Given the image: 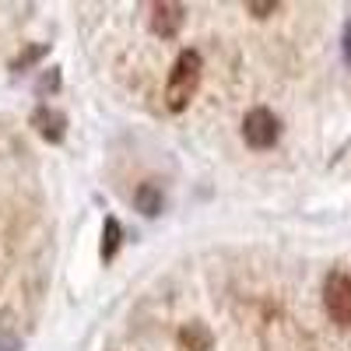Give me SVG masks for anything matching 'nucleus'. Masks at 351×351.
<instances>
[{"instance_id": "obj_1", "label": "nucleus", "mask_w": 351, "mask_h": 351, "mask_svg": "<svg viewBox=\"0 0 351 351\" xmlns=\"http://www.w3.org/2000/svg\"><path fill=\"white\" fill-rule=\"evenodd\" d=\"M200 53L197 49H183L172 64V74H169V84H165V106L172 112H183L190 106V99L197 95V84H200Z\"/></svg>"}, {"instance_id": "obj_2", "label": "nucleus", "mask_w": 351, "mask_h": 351, "mask_svg": "<svg viewBox=\"0 0 351 351\" xmlns=\"http://www.w3.org/2000/svg\"><path fill=\"white\" fill-rule=\"evenodd\" d=\"M324 306L330 313L334 324L351 327V274L344 271H330L324 281Z\"/></svg>"}, {"instance_id": "obj_3", "label": "nucleus", "mask_w": 351, "mask_h": 351, "mask_svg": "<svg viewBox=\"0 0 351 351\" xmlns=\"http://www.w3.org/2000/svg\"><path fill=\"white\" fill-rule=\"evenodd\" d=\"M243 137L250 148L263 152V148H274L278 137H281V123H278V116L271 109H250L246 112V120H243Z\"/></svg>"}, {"instance_id": "obj_4", "label": "nucleus", "mask_w": 351, "mask_h": 351, "mask_svg": "<svg viewBox=\"0 0 351 351\" xmlns=\"http://www.w3.org/2000/svg\"><path fill=\"white\" fill-rule=\"evenodd\" d=\"M183 14H186V8H183V4H172V0H165V4H155V8H152V28H155V36L172 39V36L183 28Z\"/></svg>"}, {"instance_id": "obj_5", "label": "nucleus", "mask_w": 351, "mask_h": 351, "mask_svg": "<svg viewBox=\"0 0 351 351\" xmlns=\"http://www.w3.org/2000/svg\"><path fill=\"white\" fill-rule=\"evenodd\" d=\"M32 123L39 127V134H43L46 141H60V137H64V127H67L64 112H56V109H49V106H39V109H36Z\"/></svg>"}, {"instance_id": "obj_6", "label": "nucleus", "mask_w": 351, "mask_h": 351, "mask_svg": "<svg viewBox=\"0 0 351 351\" xmlns=\"http://www.w3.org/2000/svg\"><path fill=\"white\" fill-rule=\"evenodd\" d=\"M134 204L144 211V215H158L162 211V190L155 183H144L137 193H134Z\"/></svg>"}, {"instance_id": "obj_7", "label": "nucleus", "mask_w": 351, "mask_h": 351, "mask_svg": "<svg viewBox=\"0 0 351 351\" xmlns=\"http://www.w3.org/2000/svg\"><path fill=\"white\" fill-rule=\"evenodd\" d=\"M120 239H123L120 221H116V218H106V225H102V256H106V260L116 256V250H120Z\"/></svg>"}, {"instance_id": "obj_8", "label": "nucleus", "mask_w": 351, "mask_h": 351, "mask_svg": "<svg viewBox=\"0 0 351 351\" xmlns=\"http://www.w3.org/2000/svg\"><path fill=\"white\" fill-rule=\"evenodd\" d=\"M344 56H348V64H351V25L344 28Z\"/></svg>"}, {"instance_id": "obj_9", "label": "nucleus", "mask_w": 351, "mask_h": 351, "mask_svg": "<svg viewBox=\"0 0 351 351\" xmlns=\"http://www.w3.org/2000/svg\"><path fill=\"white\" fill-rule=\"evenodd\" d=\"M278 4H250V11H256V14H267V11H274Z\"/></svg>"}, {"instance_id": "obj_10", "label": "nucleus", "mask_w": 351, "mask_h": 351, "mask_svg": "<svg viewBox=\"0 0 351 351\" xmlns=\"http://www.w3.org/2000/svg\"><path fill=\"white\" fill-rule=\"evenodd\" d=\"M14 348H18L14 341H0V351H14Z\"/></svg>"}]
</instances>
